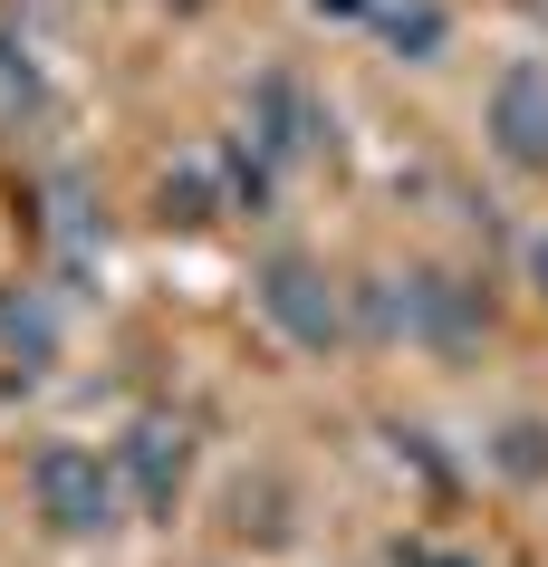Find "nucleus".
<instances>
[{
  "label": "nucleus",
  "mask_w": 548,
  "mask_h": 567,
  "mask_svg": "<svg viewBox=\"0 0 548 567\" xmlns=\"http://www.w3.org/2000/svg\"><path fill=\"white\" fill-rule=\"evenodd\" d=\"M260 308H270L279 328H289V347H337V337H347L328 269H318V260H299V250H279V260L260 269Z\"/></svg>",
  "instance_id": "3"
},
{
  "label": "nucleus",
  "mask_w": 548,
  "mask_h": 567,
  "mask_svg": "<svg viewBox=\"0 0 548 567\" xmlns=\"http://www.w3.org/2000/svg\"><path fill=\"white\" fill-rule=\"evenodd\" d=\"M30 491H39V519L68 538H96V529H116V481L96 472V452L77 443H49L30 462Z\"/></svg>",
  "instance_id": "2"
},
{
  "label": "nucleus",
  "mask_w": 548,
  "mask_h": 567,
  "mask_svg": "<svg viewBox=\"0 0 548 567\" xmlns=\"http://www.w3.org/2000/svg\"><path fill=\"white\" fill-rule=\"evenodd\" d=\"M125 462H135V481H145V509H174V491H183V433L174 423H135Z\"/></svg>",
  "instance_id": "5"
},
{
  "label": "nucleus",
  "mask_w": 548,
  "mask_h": 567,
  "mask_svg": "<svg viewBox=\"0 0 548 567\" xmlns=\"http://www.w3.org/2000/svg\"><path fill=\"white\" fill-rule=\"evenodd\" d=\"M500 462H510V472H548V433L539 423H510V433H500Z\"/></svg>",
  "instance_id": "8"
},
{
  "label": "nucleus",
  "mask_w": 548,
  "mask_h": 567,
  "mask_svg": "<svg viewBox=\"0 0 548 567\" xmlns=\"http://www.w3.org/2000/svg\"><path fill=\"white\" fill-rule=\"evenodd\" d=\"M365 328L375 337H424L433 357H472V337H482V299H472V289H462V279H375V289H365Z\"/></svg>",
  "instance_id": "1"
},
{
  "label": "nucleus",
  "mask_w": 548,
  "mask_h": 567,
  "mask_svg": "<svg viewBox=\"0 0 548 567\" xmlns=\"http://www.w3.org/2000/svg\"><path fill=\"white\" fill-rule=\"evenodd\" d=\"M490 135H500V154H519V164H548V68H510V78L490 87Z\"/></svg>",
  "instance_id": "4"
},
{
  "label": "nucleus",
  "mask_w": 548,
  "mask_h": 567,
  "mask_svg": "<svg viewBox=\"0 0 548 567\" xmlns=\"http://www.w3.org/2000/svg\"><path fill=\"white\" fill-rule=\"evenodd\" d=\"M395 39L414 59H433V49H443V20H433V10H395Z\"/></svg>",
  "instance_id": "9"
},
{
  "label": "nucleus",
  "mask_w": 548,
  "mask_h": 567,
  "mask_svg": "<svg viewBox=\"0 0 548 567\" xmlns=\"http://www.w3.org/2000/svg\"><path fill=\"white\" fill-rule=\"evenodd\" d=\"M529 269H539V289H548V240H539V250H529Z\"/></svg>",
  "instance_id": "11"
},
{
  "label": "nucleus",
  "mask_w": 548,
  "mask_h": 567,
  "mask_svg": "<svg viewBox=\"0 0 548 567\" xmlns=\"http://www.w3.org/2000/svg\"><path fill=\"white\" fill-rule=\"evenodd\" d=\"M395 567H472V558H433V548H395Z\"/></svg>",
  "instance_id": "10"
},
{
  "label": "nucleus",
  "mask_w": 548,
  "mask_h": 567,
  "mask_svg": "<svg viewBox=\"0 0 548 567\" xmlns=\"http://www.w3.org/2000/svg\"><path fill=\"white\" fill-rule=\"evenodd\" d=\"M0 337H10V347H20V357H30V365H49V308H39V299L0 308Z\"/></svg>",
  "instance_id": "7"
},
{
  "label": "nucleus",
  "mask_w": 548,
  "mask_h": 567,
  "mask_svg": "<svg viewBox=\"0 0 548 567\" xmlns=\"http://www.w3.org/2000/svg\"><path fill=\"white\" fill-rule=\"evenodd\" d=\"M260 145H270V154L318 145V125H308V106H299V87H289V78H260Z\"/></svg>",
  "instance_id": "6"
}]
</instances>
